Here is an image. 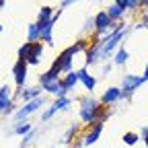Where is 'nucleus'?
Here are the masks:
<instances>
[{
  "mask_svg": "<svg viewBox=\"0 0 148 148\" xmlns=\"http://www.w3.org/2000/svg\"><path fill=\"white\" fill-rule=\"evenodd\" d=\"M78 117L86 127H90L95 123H105V119L109 117V109H105V105L92 95H84L78 99Z\"/></svg>",
  "mask_w": 148,
  "mask_h": 148,
  "instance_id": "f257e3e1",
  "label": "nucleus"
},
{
  "mask_svg": "<svg viewBox=\"0 0 148 148\" xmlns=\"http://www.w3.org/2000/svg\"><path fill=\"white\" fill-rule=\"evenodd\" d=\"M37 84L43 88V92L51 95L53 99L68 97V90L62 88V70L56 68V66H49L45 72H41L39 76H37Z\"/></svg>",
  "mask_w": 148,
  "mask_h": 148,
  "instance_id": "f03ea898",
  "label": "nucleus"
},
{
  "mask_svg": "<svg viewBox=\"0 0 148 148\" xmlns=\"http://www.w3.org/2000/svg\"><path fill=\"white\" fill-rule=\"evenodd\" d=\"M146 82L144 76L140 74H123L121 76V101H130L132 95Z\"/></svg>",
  "mask_w": 148,
  "mask_h": 148,
  "instance_id": "7ed1b4c3",
  "label": "nucleus"
},
{
  "mask_svg": "<svg viewBox=\"0 0 148 148\" xmlns=\"http://www.w3.org/2000/svg\"><path fill=\"white\" fill-rule=\"evenodd\" d=\"M47 103V99L41 95V97H37V99H33V101H29V103H25L23 107H18L16 111H14V121H25V119H29V115H33V113H37L43 105Z\"/></svg>",
  "mask_w": 148,
  "mask_h": 148,
  "instance_id": "20e7f679",
  "label": "nucleus"
},
{
  "mask_svg": "<svg viewBox=\"0 0 148 148\" xmlns=\"http://www.w3.org/2000/svg\"><path fill=\"white\" fill-rule=\"evenodd\" d=\"M60 16H62V8L56 10L53 18H49V21H45V23H37V27H39V35H41V43L53 45V29H56V23H58Z\"/></svg>",
  "mask_w": 148,
  "mask_h": 148,
  "instance_id": "39448f33",
  "label": "nucleus"
},
{
  "mask_svg": "<svg viewBox=\"0 0 148 148\" xmlns=\"http://www.w3.org/2000/svg\"><path fill=\"white\" fill-rule=\"evenodd\" d=\"M51 66L60 68V70H62V76H64V74H68V72H72V70H74V53H72V49H70V47L62 49V51L58 53V58L51 62Z\"/></svg>",
  "mask_w": 148,
  "mask_h": 148,
  "instance_id": "423d86ee",
  "label": "nucleus"
},
{
  "mask_svg": "<svg viewBox=\"0 0 148 148\" xmlns=\"http://www.w3.org/2000/svg\"><path fill=\"white\" fill-rule=\"evenodd\" d=\"M27 76H29V64L23 60H16L12 64V80L16 88H23L27 86Z\"/></svg>",
  "mask_w": 148,
  "mask_h": 148,
  "instance_id": "0eeeda50",
  "label": "nucleus"
},
{
  "mask_svg": "<svg viewBox=\"0 0 148 148\" xmlns=\"http://www.w3.org/2000/svg\"><path fill=\"white\" fill-rule=\"evenodd\" d=\"M99 62H101V43L95 37V39L90 41L88 49L84 51V68H90V66H95Z\"/></svg>",
  "mask_w": 148,
  "mask_h": 148,
  "instance_id": "6e6552de",
  "label": "nucleus"
},
{
  "mask_svg": "<svg viewBox=\"0 0 148 148\" xmlns=\"http://www.w3.org/2000/svg\"><path fill=\"white\" fill-rule=\"evenodd\" d=\"M43 95V88L39 86V84H33V86H23V88H16V97L21 99L23 103H29V101H33V99H37V97H41Z\"/></svg>",
  "mask_w": 148,
  "mask_h": 148,
  "instance_id": "1a4fd4ad",
  "label": "nucleus"
},
{
  "mask_svg": "<svg viewBox=\"0 0 148 148\" xmlns=\"http://www.w3.org/2000/svg\"><path fill=\"white\" fill-rule=\"evenodd\" d=\"M101 134H103V123H95V125H90V127H86V132L82 134V138H80V144L86 148V146H92L99 138H101Z\"/></svg>",
  "mask_w": 148,
  "mask_h": 148,
  "instance_id": "9d476101",
  "label": "nucleus"
},
{
  "mask_svg": "<svg viewBox=\"0 0 148 148\" xmlns=\"http://www.w3.org/2000/svg\"><path fill=\"white\" fill-rule=\"evenodd\" d=\"M99 101H101L105 107H111V105L119 103V101H121V86H107V88L103 90V95H101Z\"/></svg>",
  "mask_w": 148,
  "mask_h": 148,
  "instance_id": "9b49d317",
  "label": "nucleus"
},
{
  "mask_svg": "<svg viewBox=\"0 0 148 148\" xmlns=\"http://www.w3.org/2000/svg\"><path fill=\"white\" fill-rule=\"evenodd\" d=\"M78 80L84 86V90H88V95H92V90H95V86H97V78L88 72V68H84V66L78 68Z\"/></svg>",
  "mask_w": 148,
  "mask_h": 148,
  "instance_id": "f8f14e48",
  "label": "nucleus"
},
{
  "mask_svg": "<svg viewBox=\"0 0 148 148\" xmlns=\"http://www.w3.org/2000/svg\"><path fill=\"white\" fill-rule=\"evenodd\" d=\"M80 84V80H78V70H72V72H68V74H64L62 76V88L64 90H74Z\"/></svg>",
  "mask_w": 148,
  "mask_h": 148,
  "instance_id": "ddd939ff",
  "label": "nucleus"
},
{
  "mask_svg": "<svg viewBox=\"0 0 148 148\" xmlns=\"http://www.w3.org/2000/svg\"><path fill=\"white\" fill-rule=\"evenodd\" d=\"M105 10H107L109 18H111L113 23H121V21H125V14H127V10H125V8H121V6H117V4L111 2Z\"/></svg>",
  "mask_w": 148,
  "mask_h": 148,
  "instance_id": "4468645a",
  "label": "nucleus"
},
{
  "mask_svg": "<svg viewBox=\"0 0 148 148\" xmlns=\"http://www.w3.org/2000/svg\"><path fill=\"white\" fill-rule=\"evenodd\" d=\"M33 123L29 121V119H25V121H14L12 123V134H16V136H21V138H25L27 134H31L33 132Z\"/></svg>",
  "mask_w": 148,
  "mask_h": 148,
  "instance_id": "2eb2a0df",
  "label": "nucleus"
},
{
  "mask_svg": "<svg viewBox=\"0 0 148 148\" xmlns=\"http://www.w3.org/2000/svg\"><path fill=\"white\" fill-rule=\"evenodd\" d=\"M41 60H43V43L37 41V43H35V49H33V53H31V58L27 60V64H29V68H31V66H39Z\"/></svg>",
  "mask_w": 148,
  "mask_h": 148,
  "instance_id": "dca6fc26",
  "label": "nucleus"
},
{
  "mask_svg": "<svg viewBox=\"0 0 148 148\" xmlns=\"http://www.w3.org/2000/svg\"><path fill=\"white\" fill-rule=\"evenodd\" d=\"M33 49H35V43H31V41H25L21 47L16 49V60H23V62H27V60L31 58Z\"/></svg>",
  "mask_w": 148,
  "mask_h": 148,
  "instance_id": "f3484780",
  "label": "nucleus"
},
{
  "mask_svg": "<svg viewBox=\"0 0 148 148\" xmlns=\"http://www.w3.org/2000/svg\"><path fill=\"white\" fill-rule=\"evenodd\" d=\"M53 14H56V8L45 4V6L39 8V12H37V21L35 23H45V21H49V18H53Z\"/></svg>",
  "mask_w": 148,
  "mask_h": 148,
  "instance_id": "a211bd4d",
  "label": "nucleus"
},
{
  "mask_svg": "<svg viewBox=\"0 0 148 148\" xmlns=\"http://www.w3.org/2000/svg\"><path fill=\"white\" fill-rule=\"evenodd\" d=\"M27 41H31V43L41 41V35H39V27H37V23L27 25Z\"/></svg>",
  "mask_w": 148,
  "mask_h": 148,
  "instance_id": "6ab92c4d",
  "label": "nucleus"
},
{
  "mask_svg": "<svg viewBox=\"0 0 148 148\" xmlns=\"http://www.w3.org/2000/svg\"><path fill=\"white\" fill-rule=\"evenodd\" d=\"M76 134H78V125H70V127L66 130V134L62 136L60 144H62V146H70V144H72V140L76 138Z\"/></svg>",
  "mask_w": 148,
  "mask_h": 148,
  "instance_id": "aec40b11",
  "label": "nucleus"
},
{
  "mask_svg": "<svg viewBox=\"0 0 148 148\" xmlns=\"http://www.w3.org/2000/svg\"><path fill=\"white\" fill-rule=\"evenodd\" d=\"M127 60H130V53H127V49L121 45V47L113 53V64H115V66H123Z\"/></svg>",
  "mask_w": 148,
  "mask_h": 148,
  "instance_id": "412c9836",
  "label": "nucleus"
},
{
  "mask_svg": "<svg viewBox=\"0 0 148 148\" xmlns=\"http://www.w3.org/2000/svg\"><path fill=\"white\" fill-rule=\"evenodd\" d=\"M58 111H66L70 105H72V99L70 97H62V99H53V103H51Z\"/></svg>",
  "mask_w": 148,
  "mask_h": 148,
  "instance_id": "4be33fe9",
  "label": "nucleus"
},
{
  "mask_svg": "<svg viewBox=\"0 0 148 148\" xmlns=\"http://www.w3.org/2000/svg\"><path fill=\"white\" fill-rule=\"evenodd\" d=\"M56 113H58V109H56V107L49 103V105H47V107L41 111V123H47V121H49V119H51Z\"/></svg>",
  "mask_w": 148,
  "mask_h": 148,
  "instance_id": "5701e85b",
  "label": "nucleus"
},
{
  "mask_svg": "<svg viewBox=\"0 0 148 148\" xmlns=\"http://www.w3.org/2000/svg\"><path fill=\"white\" fill-rule=\"evenodd\" d=\"M121 140H123V144H125V146H136V144H138V140H140V134H136V132H125Z\"/></svg>",
  "mask_w": 148,
  "mask_h": 148,
  "instance_id": "b1692460",
  "label": "nucleus"
},
{
  "mask_svg": "<svg viewBox=\"0 0 148 148\" xmlns=\"http://www.w3.org/2000/svg\"><path fill=\"white\" fill-rule=\"evenodd\" d=\"M82 33L88 35V33H95V14L92 16H86L84 18V25H82Z\"/></svg>",
  "mask_w": 148,
  "mask_h": 148,
  "instance_id": "393cba45",
  "label": "nucleus"
},
{
  "mask_svg": "<svg viewBox=\"0 0 148 148\" xmlns=\"http://www.w3.org/2000/svg\"><path fill=\"white\" fill-rule=\"evenodd\" d=\"M0 99L12 101V86H8V84H2V86H0Z\"/></svg>",
  "mask_w": 148,
  "mask_h": 148,
  "instance_id": "a878e982",
  "label": "nucleus"
},
{
  "mask_svg": "<svg viewBox=\"0 0 148 148\" xmlns=\"http://www.w3.org/2000/svg\"><path fill=\"white\" fill-rule=\"evenodd\" d=\"M33 136H35V130H33L31 134H27V136H25V138L21 140V148H27V146H29V144L33 142Z\"/></svg>",
  "mask_w": 148,
  "mask_h": 148,
  "instance_id": "bb28decb",
  "label": "nucleus"
},
{
  "mask_svg": "<svg viewBox=\"0 0 148 148\" xmlns=\"http://www.w3.org/2000/svg\"><path fill=\"white\" fill-rule=\"evenodd\" d=\"M140 8V0H130V4H127V10L130 12H136Z\"/></svg>",
  "mask_w": 148,
  "mask_h": 148,
  "instance_id": "cd10ccee",
  "label": "nucleus"
},
{
  "mask_svg": "<svg viewBox=\"0 0 148 148\" xmlns=\"http://www.w3.org/2000/svg\"><path fill=\"white\" fill-rule=\"evenodd\" d=\"M140 138H142V142H144L146 148H148V125H144V127L140 130Z\"/></svg>",
  "mask_w": 148,
  "mask_h": 148,
  "instance_id": "c85d7f7f",
  "label": "nucleus"
},
{
  "mask_svg": "<svg viewBox=\"0 0 148 148\" xmlns=\"http://www.w3.org/2000/svg\"><path fill=\"white\" fill-rule=\"evenodd\" d=\"M12 101H14V99H12ZM12 101H4V99H0V115H4V111L10 107V103H12Z\"/></svg>",
  "mask_w": 148,
  "mask_h": 148,
  "instance_id": "c756f323",
  "label": "nucleus"
},
{
  "mask_svg": "<svg viewBox=\"0 0 148 148\" xmlns=\"http://www.w3.org/2000/svg\"><path fill=\"white\" fill-rule=\"evenodd\" d=\"M78 0H62L60 2V8H68V6H72V4H76Z\"/></svg>",
  "mask_w": 148,
  "mask_h": 148,
  "instance_id": "7c9ffc66",
  "label": "nucleus"
},
{
  "mask_svg": "<svg viewBox=\"0 0 148 148\" xmlns=\"http://www.w3.org/2000/svg\"><path fill=\"white\" fill-rule=\"evenodd\" d=\"M113 4H117V6H121V8H125V10H127L130 0H113Z\"/></svg>",
  "mask_w": 148,
  "mask_h": 148,
  "instance_id": "2f4dec72",
  "label": "nucleus"
},
{
  "mask_svg": "<svg viewBox=\"0 0 148 148\" xmlns=\"http://www.w3.org/2000/svg\"><path fill=\"white\" fill-rule=\"evenodd\" d=\"M140 8L142 10H148V0H140Z\"/></svg>",
  "mask_w": 148,
  "mask_h": 148,
  "instance_id": "473e14b6",
  "label": "nucleus"
},
{
  "mask_svg": "<svg viewBox=\"0 0 148 148\" xmlns=\"http://www.w3.org/2000/svg\"><path fill=\"white\" fill-rule=\"evenodd\" d=\"M109 72H111V64H105V66H103V74H105V76H107V74H109Z\"/></svg>",
  "mask_w": 148,
  "mask_h": 148,
  "instance_id": "72a5a7b5",
  "label": "nucleus"
},
{
  "mask_svg": "<svg viewBox=\"0 0 148 148\" xmlns=\"http://www.w3.org/2000/svg\"><path fill=\"white\" fill-rule=\"evenodd\" d=\"M142 76H144L146 82H148V62H146V66H144V74H142Z\"/></svg>",
  "mask_w": 148,
  "mask_h": 148,
  "instance_id": "f704fd0d",
  "label": "nucleus"
},
{
  "mask_svg": "<svg viewBox=\"0 0 148 148\" xmlns=\"http://www.w3.org/2000/svg\"><path fill=\"white\" fill-rule=\"evenodd\" d=\"M4 2H6V0H0V10H2V8H4Z\"/></svg>",
  "mask_w": 148,
  "mask_h": 148,
  "instance_id": "c9c22d12",
  "label": "nucleus"
},
{
  "mask_svg": "<svg viewBox=\"0 0 148 148\" xmlns=\"http://www.w3.org/2000/svg\"><path fill=\"white\" fill-rule=\"evenodd\" d=\"M72 148H84V146H82V144H74Z\"/></svg>",
  "mask_w": 148,
  "mask_h": 148,
  "instance_id": "e433bc0d",
  "label": "nucleus"
},
{
  "mask_svg": "<svg viewBox=\"0 0 148 148\" xmlns=\"http://www.w3.org/2000/svg\"><path fill=\"white\" fill-rule=\"evenodd\" d=\"M0 33H2V25H0Z\"/></svg>",
  "mask_w": 148,
  "mask_h": 148,
  "instance_id": "4c0bfd02",
  "label": "nucleus"
}]
</instances>
